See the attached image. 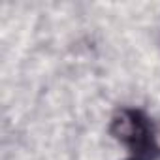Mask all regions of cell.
I'll return each mask as SVG.
<instances>
[{
  "label": "cell",
  "mask_w": 160,
  "mask_h": 160,
  "mask_svg": "<svg viewBox=\"0 0 160 160\" xmlns=\"http://www.w3.org/2000/svg\"><path fill=\"white\" fill-rule=\"evenodd\" d=\"M111 130L119 139H122L126 143H134V145H141L147 136V128H145L143 121H139V117L136 113H128V111L115 117Z\"/></svg>",
  "instance_id": "obj_1"
}]
</instances>
